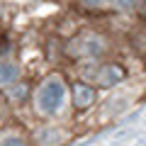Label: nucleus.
I'll return each mask as SVG.
<instances>
[{"label":"nucleus","instance_id":"obj_4","mask_svg":"<svg viewBox=\"0 0 146 146\" xmlns=\"http://www.w3.org/2000/svg\"><path fill=\"white\" fill-rule=\"evenodd\" d=\"M3 146H22V141L15 139V136H7V139L3 141Z\"/></svg>","mask_w":146,"mask_h":146},{"label":"nucleus","instance_id":"obj_2","mask_svg":"<svg viewBox=\"0 0 146 146\" xmlns=\"http://www.w3.org/2000/svg\"><path fill=\"white\" fill-rule=\"evenodd\" d=\"M17 76V68L7 61H0V83H10L12 78Z\"/></svg>","mask_w":146,"mask_h":146},{"label":"nucleus","instance_id":"obj_1","mask_svg":"<svg viewBox=\"0 0 146 146\" xmlns=\"http://www.w3.org/2000/svg\"><path fill=\"white\" fill-rule=\"evenodd\" d=\"M36 105L42 112H56L63 105V83L58 78H49L44 83V88L36 95Z\"/></svg>","mask_w":146,"mask_h":146},{"label":"nucleus","instance_id":"obj_5","mask_svg":"<svg viewBox=\"0 0 146 146\" xmlns=\"http://www.w3.org/2000/svg\"><path fill=\"white\" fill-rule=\"evenodd\" d=\"M117 3H119V5H124V7H131L136 0H117Z\"/></svg>","mask_w":146,"mask_h":146},{"label":"nucleus","instance_id":"obj_3","mask_svg":"<svg viewBox=\"0 0 146 146\" xmlns=\"http://www.w3.org/2000/svg\"><path fill=\"white\" fill-rule=\"evenodd\" d=\"M76 98H80V102H88V100L93 98V93H90V90H85V85H80V88L76 90Z\"/></svg>","mask_w":146,"mask_h":146}]
</instances>
